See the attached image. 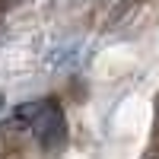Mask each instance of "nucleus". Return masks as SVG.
Here are the masks:
<instances>
[{"mask_svg": "<svg viewBox=\"0 0 159 159\" xmlns=\"http://www.w3.org/2000/svg\"><path fill=\"white\" fill-rule=\"evenodd\" d=\"M38 111H42V102H25V105H19L16 111H13V118H10V127H32V121L38 118Z\"/></svg>", "mask_w": 159, "mask_h": 159, "instance_id": "nucleus-2", "label": "nucleus"}, {"mask_svg": "<svg viewBox=\"0 0 159 159\" xmlns=\"http://www.w3.org/2000/svg\"><path fill=\"white\" fill-rule=\"evenodd\" d=\"M0 108H3V96H0Z\"/></svg>", "mask_w": 159, "mask_h": 159, "instance_id": "nucleus-4", "label": "nucleus"}, {"mask_svg": "<svg viewBox=\"0 0 159 159\" xmlns=\"http://www.w3.org/2000/svg\"><path fill=\"white\" fill-rule=\"evenodd\" d=\"M153 159H159V156H153Z\"/></svg>", "mask_w": 159, "mask_h": 159, "instance_id": "nucleus-5", "label": "nucleus"}, {"mask_svg": "<svg viewBox=\"0 0 159 159\" xmlns=\"http://www.w3.org/2000/svg\"><path fill=\"white\" fill-rule=\"evenodd\" d=\"M32 130H35V140L42 143V150L48 153H54L67 143V118H64V108L54 99L42 102V111L32 121Z\"/></svg>", "mask_w": 159, "mask_h": 159, "instance_id": "nucleus-1", "label": "nucleus"}, {"mask_svg": "<svg viewBox=\"0 0 159 159\" xmlns=\"http://www.w3.org/2000/svg\"><path fill=\"white\" fill-rule=\"evenodd\" d=\"M16 0H0V10H7V7H13Z\"/></svg>", "mask_w": 159, "mask_h": 159, "instance_id": "nucleus-3", "label": "nucleus"}]
</instances>
